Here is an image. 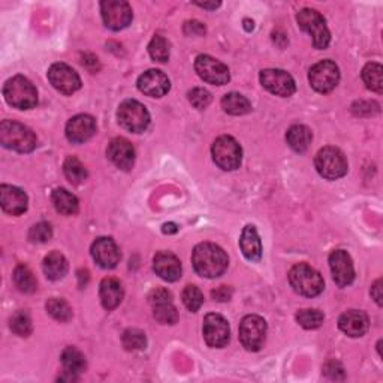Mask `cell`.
Listing matches in <instances>:
<instances>
[{
	"label": "cell",
	"instance_id": "obj_1",
	"mask_svg": "<svg viewBox=\"0 0 383 383\" xmlns=\"http://www.w3.org/2000/svg\"><path fill=\"white\" fill-rule=\"evenodd\" d=\"M192 264L201 277L216 279L226 271L228 256L224 249L213 243H201L194 250Z\"/></svg>",
	"mask_w": 383,
	"mask_h": 383
},
{
	"label": "cell",
	"instance_id": "obj_2",
	"mask_svg": "<svg viewBox=\"0 0 383 383\" xmlns=\"http://www.w3.org/2000/svg\"><path fill=\"white\" fill-rule=\"evenodd\" d=\"M0 144L18 153H30L36 148L38 139L32 129L13 120H3L0 123Z\"/></svg>",
	"mask_w": 383,
	"mask_h": 383
},
{
	"label": "cell",
	"instance_id": "obj_3",
	"mask_svg": "<svg viewBox=\"0 0 383 383\" xmlns=\"http://www.w3.org/2000/svg\"><path fill=\"white\" fill-rule=\"evenodd\" d=\"M289 281L295 292L308 298L318 297L325 288L324 279L319 271L307 264H297L292 267L289 271Z\"/></svg>",
	"mask_w": 383,
	"mask_h": 383
},
{
	"label": "cell",
	"instance_id": "obj_4",
	"mask_svg": "<svg viewBox=\"0 0 383 383\" xmlns=\"http://www.w3.org/2000/svg\"><path fill=\"white\" fill-rule=\"evenodd\" d=\"M3 97L9 105L18 109H30L38 104L36 87L22 75L8 79L3 86Z\"/></svg>",
	"mask_w": 383,
	"mask_h": 383
},
{
	"label": "cell",
	"instance_id": "obj_5",
	"mask_svg": "<svg viewBox=\"0 0 383 383\" xmlns=\"http://www.w3.org/2000/svg\"><path fill=\"white\" fill-rule=\"evenodd\" d=\"M297 22L299 29L311 36V41H313V45L318 49H325L329 45L331 35L327 27V22L324 15L318 13L316 9H301L297 15Z\"/></svg>",
	"mask_w": 383,
	"mask_h": 383
},
{
	"label": "cell",
	"instance_id": "obj_6",
	"mask_svg": "<svg viewBox=\"0 0 383 383\" xmlns=\"http://www.w3.org/2000/svg\"><path fill=\"white\" fill-rule=\"evenodd\" d=\"M117 118L120 126L132 134L144 132L150 125V114L147 108L134 99H127L120 104Z\"/></svg>",
	"mask_w": 383,
	"mask_h": 383
},
{
	"label": "cell",
	"instance_id": "obj_7",
	"mask_svg": "<svg viewBox=\"0 0 383 383\" xmlns=\"http://www.w3.org/2000/svg\"><path fill=\"white\" fill-rule=\"evenodd\" d=\"M315 165L318 173L327 180H338L347 173V160L336 147H325L319 150Z\"/></svg>",
	"mask_w": 383,
	"mask_h": 383
},
{
	"label": "cell",
	"instance_id": "obj_8",
	"mask_svg": "<svg viewBox=\"0 0 383 383\" xmlns=\"http://www.w3.org/2000/svg\"><path fill=\"white\" fill-rule=\"evenodd\" d=\"M211 155L216 165L225 171H234L241 165L243 150L233 136H220L211 147Z\"/></svg>",
	"mask_w": 383,
	"mask_h": 383
},
{
	"label": "cell",
	"instance_id": "obj_9",
	"mask_svg": "<svg viewBox=\"0 0 383 383\" xmlns=\"http://www.w3.org/2000/svg\"><path fill=\"white\" fill-rule=\"evenodd\" d=\"M267 337V322L258 315L246 316L240 324V341L247 350L258 352Z\"/></svg>",
	"mask_w": 383,
	"mask_h": 383
},
{
	"label": "cell",
	"instance_id": "obj_10",
	"mask_svg": "<svg viewBox=\"0 0 383 383\" xmlns=\"http://www.w3.org/2000/svg\"><path fill=\"white\" fill-rule=\"evenodd\" d=\"M308 81L319 93L332 92L340 81L338 66L331 60H322L310 69Z\"/></svg>",
	"mask_w": 383,
	"mask_h": 383
},
{
	"label": "cell",
	"instance_id": "obj_11",
	"mask_svg": "<svg viewBox=\"0 0 383 383\" xmlns=\"http://www.w3.org/2000/svg\"><path fill=\"white\" fill-rule=\"evenodd\" d=\"M100 13H102V19L108 29L111 30H123L130 22H132V8L123 0H107L100 3Z\"/></svg>",
	"mask_w": 383,
	"mask_h": 383
},
{
	"label": "cell",
	"instance_id": "obj_12",
	"mask_svg": "<svg viewBox=\"0 0 383 383\" xmlns=\"http://www.w3.org/2000/svg\"><path fill=\"white\" fill-rule=\"evenodd\" d=\"M260 84L264 88H267L269 93L281 97H289L295 93V81L286 70L281 69H265L262 70L260 75Z\"/></svg>",
	"mask_w": 383,
	"mask_h": 383
},
{
	"label": "cell",
	"instance_id": "obj_13",
	"mask_svg": "<svg viewBox=\"0 0 383 383\" xmlns=\"http://www.w3.org/2000/svg\"><path fill=\"white\" fill-rule=\"evenodd\" d=\"M195 69L198 75L208 84L224 86L230 79L228 66L211 56H198L195 60Z\"/></svg>",
	"mask_w": 383,
	"mask_h": 383
},
{
	"label": "cell",
	"instance_id": "obj_14",
	"mask_svg": "<svg viewBox=\"0 0 383 383\" xmlns=\"http://www.w3.org/2000/svg\"><path fill=\"white\" fill-rule=\"evenodd\" d=\"M48 79L52 86L63 95H72L81 88V78L66 63H54L48 69Z\"/></svg>",
	"mask_w": 383,
	"mask_h": 383
},
{
	"label": "cell",
	"instance_id": "obj_15",
	"mask_svg": "<svg viewBox=\"0 0 383 383\" xmlns=\"http://www.w3.org/2000/svg\"><path fill=\"white\" fill-rule=\"evenodd\" d=\"M203 332L207 345L211 347H225L230 336L228 320L224 316L216 313L205 316Z\"/></svg>",
	"mask_w": 383,
	"mask_h": 383
},
{
	"label": "cell",
	"instance_id": "obj_16",
	"mask_svg": "<svg viewBox=\"0 0 383 383\" xmlns=\"http://www.w3.org/2000/svg\"><path fill=\"white\" fill-rule=\"evenodd\" d=\"M329 268L332 279L340 288H346L352 285L355 279V268L352 258L345 250H334L329 255Z\"/></svg>",
	"mask_w": 383,
	"mask_h": 383
},
{
	"label": "cell",
	"instance_id": "obj_17",
	"mask_svg": "<svg viewBox=\"0 0 383 383\" xmlns=\"http://www.w3.org/2000/svg\"><path fill=\"white\" fill-rule=\"evenodd\" d=\"M96 120L88 114H78L66 125V136L74 144H83L96 134Z\"/></svg>",
	"mask_w": 383,
	"mask_h": 383
},
{
	"label": "cell",
	"instance_id": "obj_18",
	"mask_svg": "<svg viewBox=\"0 0 383 383\" xmlns=\"http://www.w3.org/2000/svg\"><path fill=\"white\" fill-rule=\"evenodd\" d=\"M138 88L150 97H162L169 92L171 83L162 70L150 69L138 78Z\"/></svg>",
	"mask_w": 383,
	"mask_h": 383
},
{
	"label": "cell",
	"instance_id": "obj_19",
	"mask_svg": "<svg viewBox=\"0 0 383 383\" xmlns=\"http://www.w3.org/2000/svg\"><path fill=\"white\" fill-rule=\"evenodd\" d=\"M107 156L118 169L129 171L135 164V148L125 138H114L107 148Z\"/></svg>",
	"mask_w": 383,
	"mask_h": 383
},
{
	"label": "cell",
	"instance_id": "obj_20",
	"mask_svg": "<svg viewBox=\"0 0 383 383\" xmlns=\"http://www.w3.org/2000/svg\"><path fill=\"white\" fill-rule=\"evenodd\" d=\"M92 256L100 268L111 269L116 268L120 262V250L114 240L100 237L92 246Z\"/></svg>",
	"mask_w": 383,
	"mask_h": 383
},
{
	"label": "cell",
	"instance_id": "obj_21",
	"mask_svg": "<svg viewBox=\"0 0 383 383\" xmlns=\"http://www.w3.org/2000/svg\"><path fill=\"white\" fill-rule=\"evenodd\" d=\"M27 195L22 189L9 185L0 186V204L5 213L11 216H19L27 210Z\"/></svg>",
	"mask_w": 383,
	"mask_h": 383
},
{
	"label": "cell",
	"instance_id": "obj_22",
	"mask_svg": "<svg viewBox=\"0 0 383 383\" xmlns=\"http://www.w3.org/2000/svg\"><path fill=\"white\" fill-rule=\"evenodd\" d=\"M368 316L361 310H349L338 319V328L349 337H362L368 331Z\"/></svg>",
	"mask_w": 383,
	"mask_h": 383
},
{
	"label": "cell",
	"instance_id": "obj_23",
	"mask_svg": "<svg viewBox=\"0 0 383 383\" xmlns=\"http://www.w3.org/2000/svg\"><path fill=\"white\" fill-rule=\"evenodd\" d=\"M156 274L166 281H177L181 277V262L171 251H159L153 259Z\"/></svg>",
	"mask_w": 383,
	"mask_h": 383
},
{
	"label": "cell",
	"instance_id": "obj_24",
	"mask_svg": "<svg viewBox=\"0 0 383 383\" xmlns=\"http://www.w3.org/2000/svg\"><path fill=\"white\" fill-rule=\"evenodd\" d=\"M99 295H100V302L107 310H114L116 307L120 306V302L123 301L125 292L123 286L120 281L114 277H107L102 280L99 289Z\"/></svg>",
	"mask_w": 383,
	"mask_h": 383
},
{
	"label": "cell",
	"instance_id": "obj_25",
	"mask_svg": "<svg viewBox=\"0 0 383 383\" xmlns=\"http://www.w3.org/2000/svg\"><path fill=\"white\" fill-rule=\"evenodd\" d=\"M240 247H241V251H243L246 259H249L251 262L260 260L262 243H260L258 230L253 225H247L243 229V233H241V238H240Z\"/></svg>",
	"mask_w": 383,
	"mask_h": 383
},
{
	"label": "cell",
	"instance_id": "obj_26",
	"mask_svg": "<svg viewBox=\"0 0 383 383\" xmlns=\"http://www.w3.org/2000/svg\"><path fill=\"white\" fill-rule=\"evenodd\" d=\"M44 273L49 280H62L68 274V260L66 258L60 253V251H52V253L47 255L44 259Z\"/></svg>",
	"mask_w": 383,
	"mask_h": 383
},
{
	"label": "cell",
	"instance_id": "obj_27",
	"mask_svg": "<svg viewBox=\"0 0 383 383\" xmlns=\"http://www.w3.org/2000/svg\"><path fill=\"white\" fill-rule=\"evenodd\" d=\"M311 138H313L311 130L304 125L290 126L286 134V141L289 147L297 151V153H304L311 144Z\"/></svg>",
	"mask_w": 383,
	"mask_h": 383
},
{
	"label": "cell",
	"instance_id": "obj_28",
	"mask_svg": "<svg viewBox=\"0 0 383 383\" xmlns=\"http://www.w3.org/2000/svg\"><path fill=\"white\" fill-rule=\"evenodd\" d=\"M52 198H53V204L60 214L74 216L78 213L79 210L78 199L66 189H56L53 192Z\"/></svg>",
	"mask_w": 383,
	"mask_h": 383
},
{
	"label": "cell",
	"instance_id": "obj_29",
	"mask_svg": "<svg viewBox=\"0 0 383 383\" xmlns=\"http://www.w3.org/2000/svg\"><path fill=\"white\" fill-rule=\"evenodd\" d=\"M62 366L65 373L78 376L86 370V358L77 347H66L62 352Z\"/></svg>",
	"mask_w": 383,
	"mask_h": 383
},
{
	"label": "cell",
	"instance_id": "obj_30",
	"mask_svg": "<svg viewBox=\"0 0 383 383\" xmlns=\"http://www.w3.org/2000/svg\"><path fill=\"white\" fill-rule=\"evenodd\" d=\"M221 108L230 116H243L250 113L251 105L249 99L240 93H228L221 99Z\"/></svg>",
	"mask_w": 383,
	"mask_h": 383
},
{
	"label": "cell",
	"instance_id": "obj_31",
	"mask_svg": "<svg viewBox=\"0 0 383 383\" xmlns=\"http://www.w3.org/2000/svg\"><path fill=\"white\" fill-rule=\"evenodd\" d=\"M362 79L371 92H383V68L379 63H368L362 69Z\"/></svg>",
	"mask_w": 383,
	"mask_h": 383
},
{
	"label": "cell",
	"instance_id": "obj_32",
	"mask_svg": "<svg viewBox=\"0 0 383 383\" xmlns=\"http://www.w3.org/2000/svg\"><path fill=\"white\" fill-rule=\"evenodd\" d=\"M14 283L18 288L19 292H24V294H33L38 288L36 279L32 271L26 265H18L14 271Z\"/></svg>",
	"mask_w": 383,
	"mask_h": 383
},
{
	"label": "cell",
	"instance_id": "obj_33",
	"mask_svg": "<svg viewBox=\"0 0 383 383\" xmlns=\"http://www.w3.org/2000/svg\"><path fill=\"white\" fill-rule=\"evenodd\" d=\"M63 171H65L66 178L72 185H81L88 177L86 166L79 162L77 157H68L65 165H63Z\"/></svg>",
	"mask_w": 383,
	"mask_h": 383
},
{
	"label": "cell",
	"instance_id": "obj_34",
	"mask_svg": "<svg viewBox=\"0 0 383 383\" xmlns=\"http://www.w3.org/2000/svg\"><path fill=\"white\" fill-rule=\"evenodd\" d=\"M45 307L48 315L58 322H69L72 319V308H70L68 302L62 298L48 299Z\"/></svg>",
	"mask_w": 383,
	"mask_h": 383
},
{
	"label": "cell",
	"instance_id": "obj_35",
	"mask_svg": "<svg viewBox=\"0 0 383 383\" xmlns=\"http://www.w3.org/2000/svg\"><path fill=\"white\" fill-rule=\"evenodd\" d=\"M153 316L159 324H164V325H174L178 320V313H177V308L173 306V301L155 304Z\"/></svg>",
	"mask_w": 383,
	"mask_h": 383
},
{
	"label": "cell",
	"instance_id": "obj_36",
	"mask_svg": "<svg viewBox=\"0 0 383 383\" xmlns=\"http://www.w3.org/2000/svg\"><path fill=\"white\" fill-rule=\"evenodd\" d=\"M9 327L19 337H27L32 334V319H30V315L24 310L17 311L11 320H9Z\"/></svg>",
	"mask_w": 383,
	"mask_h": 383
},
{
	"label": "cell",
	"instance_id": "obj_37",
	"mask_svg": "<svg viewBox=\"0 0 383 383\" xmlns=\"http://www.w3.org/2000/svg\"><path fill=\"white\" fill-rule=\"evenodd\" d=\"M148 53L155 62L165 63L169 58V42L164 36L156 35L148 44Z\"/></svg>",
	"mask_w": 383,
	"mask_h": 383
},
{
	"label": "cell",
	"instance_id": "obj_38",
	"mask_svg": "<svg viewBox=\"0 0 383 383\" xmlns=\"http://www.w3.org/2000/svg\"><path fill=\"white\" fill-rule=\"evenodd\" d=\"M297 322L306 329H318L324 324V315L315 308H304L297 313Z\"/></svg>",
	"mask_w": 383,
	"mask_h": 383
},
{
	"label": "cell",
	"instance_id": "obj_39",
	"mask_svg": "<svg viewBox=\"0 0 383 383\" xmlns=\"http://www.w3.org/2000/svg\"><path fill=\"white\" fill-rule=\"evenodd\" d=\"M122 341H123V346L126 350H143L146 346H147V337L143 331L139 329H126L123 332V337H122Z\"/></svg>",
	"mask_w": 383,
	"mask_h": 383
},
{
	"label": "cell",
	"instance_id": "obj_40",
	"mask_svg": "<svg viewBox=\"0 0 383 383\" xmlns=\"http://www.w3.org/2000/svg\"><path fill=\"white\" fill-rule=\"evenodd\" d=\"M181 298H183V304L186 306V308L190 310V311H194V313H195V311H198L201 307H203V304H204L203 292H201L194 285H189V286L185 288Z\"/></svg>",
	"mask_w": 383,
	"mask_h": 383
},
{
	"label": "cell",
	"instance_id": "obj_41",
	"mask_svg": "<svg viewBox=\"0 0 383 383\" xmlns=\"http://www.w3.org/2000/svg\"><path fill=\"white\" fill-rule=\"evenodd\" d=\"M53 237V228L47 221L36 224L29 230V240L32 243H47Z\"/></svg>",
	"mask_w": 383,
	"mask_h": 383
},
{
	"label": "cell",
	"instance_id": "obj_42",
	"mask_svg": "<svg viewBox=\"0 0 383 383\" xmlns=\"http://www.w3.org/2000/svg\"><path fill=\"white\" fill-rule=\"evenodd\" d=\"M189 100L195 108L204 109L211 104V93L205 88L196 87L192 90V92H189Z\"/></svg>",
	"mask_w": 383,
	"mask_h": 383
},
{
	"label": "cell",
	"instance_id": "obj_43",
	"mask_svg": "<svg viewBox=\"0 0 383 383\" xmlns=\"http://www.w3.org/2000/svg\"><path fill=\"white\" fill-rule=\"evenodd\" d=\"M148 301H150L151 306H155V304H160V302L173 301V295H171V292L168 289L159 288V289H155V290L150 292Z\"/></svg>",
	"mask_w": 383,
	"mask_h": 383
},
{
	"label": "cell",
	"instance_id": "obj_44",
	"mask_svg": "<svg viewBox=\"0 0 383 383\" xmlns=\"http://www.w3.org/2000/svg\"><path fill=\"white\" fill-rule=\"evenodd\" d=\"M324 373L329 379H336V380L345 379V370H343V367L336 361H329L324 367Z\"/></svg>",
	"mask_w": 383,
	"mask_h": 383
},
{
	"label": "cell",
	"instance_id": "obj_45",
	"mask_svg": "<svg viewBox=\"0 0 383 383\" xmlns=\"http://www.w3.org/2000/svg\"><path fill=\"white\" fill-rule=\"evenodd\" d=\"M379 111V105L375 102H364V100H361V102H357L354 105V113L357 116H371Z\"/></svg>",
	"mask_w": 383,
	"mask_h": 383
},
{
	"label": "cell",
	"instance_id": "obj_46",
	"mask_svg": "<svg viewBox=\"0 0 383 383\" xmlns=\"http://www.w3.org/2000/svg\"><path fill=\"white\" fill-rule=\"evenodd\" d=\"M185 32L187 35L201 36V35L205 33V26L203 23H199V22H187L185 24Z\"/></svg>",
	"mask_w": 383,
	"mask_h": 383
},
{
	"label": "cell",
	"instance_id": "obj_47",
	"mask_svg": "<svg viewBox=\"0 0 383 383\" xmlns=\"http://www.w3.org/2000/svg\"><path fill=\"white\" fill-rule=\"evenodd\" d=\"M211 295H213V298L216 301H220V302L229 301L230 297H233V289H230L229 286H220L216 290L211 292Z\"/></svg>",
	"mask_w": 383,
	"mask_h": 383
},
{
	"label": "cell",
	"instance_id": "obj_48",
	"mask_svg": "<svg viewBox=\"0 0 383 383\" xmlns=\"http://www.w3.org/2000/svg\"><path fill=\"white\" fill-rule=\"evenodd\" d=\"M371 297L377 302V306H382V280L379 279L371 288Z\"/></svg>",
	"mask_w": 383,
	"mask_h": 383
},
{
	"label": "cell",
	"instance_id": "obj_49",
	"mask_svg": "<svg viewBox=\"0 0 383 383\" xmlns=\"http://www.w3.org/2000/svg\"><path fill=\"white\" fill-rule=\"evenodd\" d=\"M177 230H178V228H177L175 224H166V225H164V233L165 234H175Z\"/></svg>",
	"mask_w": 383,
	"mask_h": 383
},
{
	"label": "cell",
	"instance_id": "obj_50",
	"mask_svg": "<svg viewBox=\"0 0 383 383\" xmlns=\"http://www.w3.org/2000/svg\"><path fill=\"white\" fill-rule=\"evenodd\" d=\"M196 5L201 6V8H207V9H216V8L220 6L219 2L217 3H196Z\"/></svg>",
	"mask_w": 383,
	"mask_h": 383
}]
</instances>
